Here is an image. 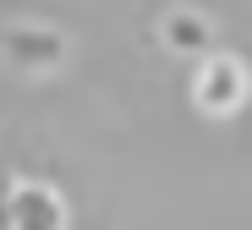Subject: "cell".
Segmentation results:
<instances>
[{
	"label": "cell",
	"mask_w": 252,
	"mask_h": 230,
	"mask_svg": "<svg viewBox=\"0 0 252 230\" xmlns=\"http://www.w3.org/2000/svg\"><path fill=\"white\" fill-rule=\"evenodd\" d=\"M0 230H11V208H6V192H0Z\"/></svg>",
	"instance_id": "cell-5"
},
{
	"label": "cell",
	"mask_w": 252,
	"mask_h": 230,
	"mask_svg": "<svg viewBox=\"0 0 252 230\" xmlns=\"http://www.w3.org/2000/svg\"><path fill=\"white\" fill-rule=\"evenodd\" d=\"M6 208H11V230H66V208L55 187L17 181V187H6Z\"/></svg>",
	"instance_id": "cell-3"
},
{
	"label": "cell",
	"mask_w": 252,
	"mask_h": 230,
	"mask_svg": "<svg viewBox=\"0 0 252 230\" xmlns=\"http://www.w3.org/2000/svg\"><path fill=\"white\" fill-rule=\"evenodd\" d=\"M164 44L181 50V55H208L214 50V28H208V17H197V11H170L164 17Z\"/></svg>",
	"instance_id": "cell-4"
},
{
	"label": "cell",
	"mask_w": 252,
	"mask_h": 230,
	"mask_svg": "<svg viewBox=\"0 0 252 230\" xmlns=\"http://www.w3.org/2000/svg\"><path fill=\"white\" fill-rule=\"evenodd\" d=\"M247 94H252V77H247V66L236 55H203V66L192 77V104L197 110L230 115V110L247 104Z\"/></svg>",
	"instance_id": "cell-1"
},
{
	"label": "cell",
	"mask_w": 252,
	"mask_h": 230,
	"mask_svg": "<svg viewBox=\"0 0 252 230\" xmlns=\"http://www.w3.org/2000/svg\"><path fill=\"white\" fill-rule=\"evenodd\" d=\"M0 61L11 71H55L66 61V38L44 22H11L0 33Z\"/></svg>",
	"instance_id": "cell-2"
}]
</instances>
